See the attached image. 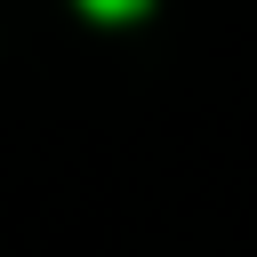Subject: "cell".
<instances>
[{"label":"cell","instance_id":"obj_1","mask_svg":"<svg viewBox=\"0 0 257 257\" xmlns=\"http://www.w3.org/2000/svg\"><path fill=\"white\" fill-rule=\"evenodd\" d=\"M80 8H88V16H137L145 0H80Z\"/></svg>","mask_w":257,"mask_h":257}]
</instances>
